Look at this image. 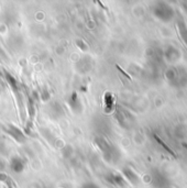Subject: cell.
Here are the masks:
<instances>
[{
	"mask_svg": "<svg viewBox=\"0 0 187 188\" xmlns=\"http://www.w3.org/2000/svg\"><path fill=\"white\" fill-rule=\"evenodd\" d=\"M94 142H95L96 146L98 147L101 152H104V153H106L107 151H109V149H110L109 142H108L105 138H103V136H97V138H95Z\"/></svg>",
	"mask_w": 187,
	"mask_h": 188,
	"instance_id": "cell-5",
	"label": "cell"
},
{
	"mask_svg": "<svg viewBox=\"0 0 187 188\" xmlns=\"http://www.w3.org/2000/svg\"><path fill=\"white\" fill-rule=\"evenodd\" d=\"M117 67H118V69H119V71H120V72H121V73H122V74H123V75L126 76V77H127V78H129V79H131V77H130V76H129V75H128V74H127V73H126V72H123V71H122V69H121V68H120V67H119V66H117Z\"/></svg>",
	"mask_w": 187,
	"mask_h": 188,
	"instance_id": "cell-9",
	"label": "cell"
},
{
	"mask_svg": "<svg viewBox=\"0 0 187 188\" xmlns=\"http://www.w3.org/2000/svg\"><path fill=\"white\" fill-rule=\"evenodd\" d=\"M183 146H185L187 149V144H186V143H183Z\"/></svg>",
	"mask_w": 187,
	"mask_h": 188,
	"instance_id": "cell-10",
	"label": "cell"
},
{
	"mask_svg": "<svg viewBox=\"0 0 187 188\" xmlns=\"http://www.w3.org/2000/svg\"><path fill=\"white\" fill-rule=\"evenodd\" d=\"M6 79H7L8 84H9L10 86H11V87H12V89H13L14 92H17V90L19 89L18 82H17V79L13 77V76L11 75V74H9V73H6Z\"/></svg>",
	"mask_w": 187,
	"mask_h": 188,
	"instance_id": "cell-6",
	"label": "cell"
},
{
	"mask_svg": "<svg viewBox=\"0 0 187 188\" xmlns=\"http://www.w3.org/2000/svg\"><path fill=\"white\" fill-rule=\"evenodd\" d=\"M77 45L79 46V47H82L83 51H87V48H88V46H87L86 44L84 43V41H82V40H78V41H77Z\"/></svg>",
	"mask_w": 187,
	"mask_h": 188,
	"instance_id": "cell-8",
	"label": "cell"
},
{
	"mask_svg": "<svg viewBox=\"0 0 187 188\" xmlns=\"http://www.w3.org/2000/svg\"><path fill=\"white\" fill-rule=\"evenodd\" d=\"M104 105L106 112H111L114 108V98L111 92H106L104 96Z\"/></svg>",
	"mask_w": 187,
	"mask_h": 188,
	"instance_id": "cell-2",
	"label": "cell"
},
{
	"mask_svg": "<svg viewBox=\"0 0 187 188\" xmlns=\"http://www.w3.org/2000/svg\"><path fill=\"white\" fill-rule=\"evenodd\" d=\"M11 168L16 173H21L24 168V161L19 156H13L11 158Z\"/></svg>",
	"mask_w": 187,
	"mask_h": 188,
	"instance_id": "cell-4",
	"label": "cell"
},
{
	"mask_svg": "<svg viewBox=\"0 0 187 188\" xmlns=\"http://www.w3.org/2000/svg\"><path fill=\"white\" fill-rule=\"evenodd\" d=\"M6 130H7V132L9 133L14 140L18 141V142H24L25 141V136L24 134H23V132L21 130H19L13 124H10V126H8V129H6Z\"/></svg>",
	"mask_w": 187,
	"mask_h": 188,
	"instance_id": "cell-1",
	"label": "cell"
},
{
	"mask_svg": "<svg viewBox=\"0 0 187 188\" xmlns=\"http://www.w3.org/2000/svg\"><path fill=\"white\" fill-rule=\"evenodd\" d=\"M68 103L71 106V108L73 109L75 112H80L82 111V103H80V100L78 98V95L76 92H73L72 96L69 97L68 99Z\"/></svg>",
	"mask_w": 187,
	"mask_h": 188,
	"instance_id": "cell-3",
	"label": "cell"
},
{
	"mask_svg": "<svg viewBox=\"0 0 187 188\" xmlns=\"http://www.w3.org/2000/svg\"><path fill=\"white\" fill-rule=\"evenodd\" d=\"M154 139H155V140H156V141H158V142H159V143H160V144H161V145H162V146H163V147H164V149H165V150H166V151H167V152H169V154H171V155H173V156H174V157H176L175 153H174V152H173V151H172V150H171V149H169V146H167V145H166V144H165V143H164V142H163V141H162V140H161V139H160V138H159V136H155V134H154Z\"/></svg>",
	"mask_w": 187,
	"mask_h": 188,
	"instance_id": "cell-7",
	"label": "cell"
}]
</instances>
